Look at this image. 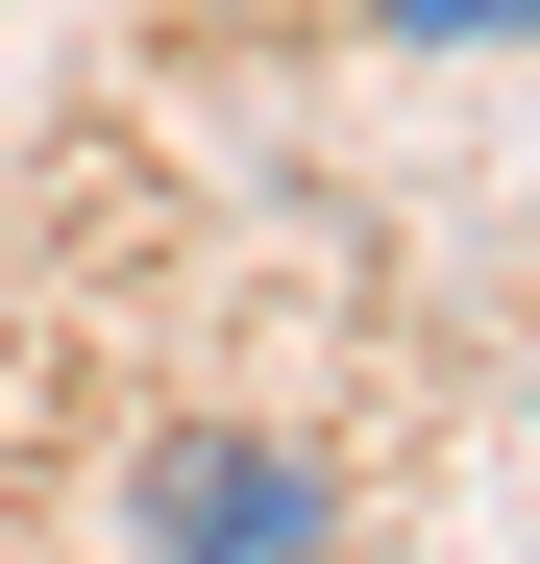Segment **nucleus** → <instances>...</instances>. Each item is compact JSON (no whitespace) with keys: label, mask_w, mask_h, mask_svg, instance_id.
Masks as SVG:
<instances>
[{"label":"nucleus","mask_w":540,"mask_h":564,"mask_svg":"<svg viewBox=\"0 0 540 564\" xmlns=\"http://www.w3.org/2000/svg\"><path fill=\"white\" fill-rule=\"evenodd\" d=\"M123 564H344V466L270 417H148L123 442Z\"/></svg>","instance_id":"nucleus-1"},{"label":"nucleus","mask_w":540,"mask_h":564,"mask_svg":"<svg viewBox=\"0 0 540 564\" xmlns=\"http://www.w3.org/2000/svg\"><path fill=\"white\" fill-rule=\"evenodd\" d=\"M393 50H540V0H393Z\"/></svg>","instance_id":"nucleus-2"}]
</instances>
